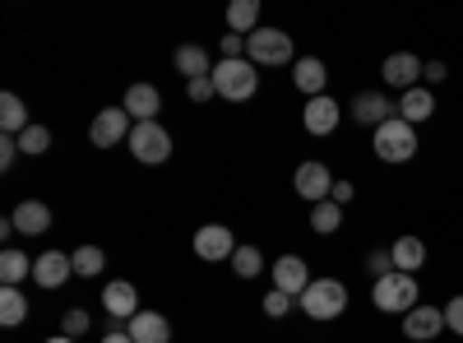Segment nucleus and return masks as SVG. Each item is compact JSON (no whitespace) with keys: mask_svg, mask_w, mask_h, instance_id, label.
<instances>
[{"mask_svg":"<svg viewBox=\"0 0 463 343\" xmlns=\"http://www.w3.org/2000/svg\"><path fill=\"white\" fill-rule=\"evenodd\" d=\"M371 148H375V158L380 163H412L417 158V126H408L403 117H390L375 135H371Z\"/></svg>","mask_w":463,"mask_h":343,"instance_id":"1","label":"nucleus"},{"mask_svg":"<svg viewBox=\"0 0 463 343\" xmlns=\"http://www.w3.org/2000/svg\"><path fill=\"white\" fill-rule=\"evenodd\" d=\"M297 307L311 316V320H338L347 311V283L343 279H311V288H306L297 297Z\"/></svg>","mask_w":463,"mask_h":343,"instance_id":"2","label":"nucleus"},{"mask_svg":"<svg viewBox=\"0 0 463 343\" xmlns=\"http://www.w3.org/2000/svg\"><path fill=\"white\" fill-rule=\"evenodd\" d=\"M246 61L250 65H297V37H288V28H255L246 37Z\"/></svg>","mask_w":463,"mask_h":343,"instance_id":"3","label":"nucleus"},{"mask_svg":"<svg viewBox=\"0 0 463 343\" xmlns=\"http://www.w3.org/2000/svg\"><path fill=\"white\" fill-rule=\"evenodd\" d=\"M417 274H384V279H375V288H371V301H375V311H384V316H408L412 307H417Z\"/></svg>","mask_w":463,"mask_h":343,"instance_id":"4","label":"nucleus"},{"mask_svg":"<svg viewBox=\"0 0 463 343\" xmlns=\"http://www.w3.org/2000/svg\"><path fill=\"white\" fill-rule=\"evenodd\" d=\"M213 89H218V98H227V102H246V98H255L260 93V74H255V65L241 56V61H218L213 65Z\"/></svg>","mask_w":463,"mask_h":343,"instance_id":"5","label":"nucleus"},{"mask_svg":"<svg viewBox=\"0 0 463 343\" xmlns=\"http://www.w3.org/2000/svg\"><path fill=\"white\" fill-rule=\"evenodd\" d=\"M126 144H130V154H135L139 163H148V167H158V163L172 158V135H167L158 121H139Z\"/></svg>","mask_w":463,"mask_h":343,"instance_id":"6","label":"nucleus"},{"mask_svg":"<svg viewBox=\"0 0 463 343\" xmlns=\"http://www.w3.org/2000/svg\"><path fill=\"white\" fill-rule=\"evenodd\" d=\"M347 111H353L357 126H366V130L375 135L390 117H399V102H390V93H380V89H366V93L353 98V107H347Z\"/></svg>","mask_w":463,"mask_h":343,"instance_id":"7","label":"nucleus"},{"mask_svg":"<svg viewBox=\"0 0 463 343\" xmlns=\"http://www.w3.org/2000/svg\"><path fill=\"white\" fill-rule=\"evenodd\" d=\"M130 111L126 107H102L98 117H93V126H89V139H93V148H111V144H121V139H130Z\"/></svg>","mask_w":463,"mask_h":343,"instance_id":"8","label":"nucleus"},{"mask_svg":"<svg viewBox=\"0 0 463 343\" xmlns=\"http://www.w3.org/2000/svg\"><path fill=\"white\" fill-rule=\"evenodd\" d=\"M421 70H427V61H421V56H412V52H394V56H384L380 80L390 84V89H399V93H408V89H417Z\"/></svg>","mask_w":463,"mask_h":343,"instance_id":"9","label":"nucleus"},{"mask_svg":"<svg viewBox=\"0 0 463 343\" xmlns=\"http://www.w3.org/2000/svg\"><path fill=\"white\" fill-rule=\"evenodd\" d=\"M440 329H449L445 325V307H431V301H417V307L403 316V334L412 343H431V338H440Z\"/></svg>","mask_w":463,"mask_h":343,"instance_id":"10","label":"nucleus"},{"mask_svg":"<svg viewBox=\"0 0 463 343\" xmlns=\"http://www.w3.org/2000/svg\"><path fill=\"white\" fill-rule=\"evenodd\" d=\"M292 186H297V195H301V200L325 205V200L334 195V172H329L325 163H301L297 176H292Z\"/></svg>","mask_w":463,"mask_h":343,"instance_id":"11","label":"nucleus"},{"mask_svg":"<svg viewBox=\"0 0 463 343\" xmlns=\"http://www.w3.org/2000/svg\"><path fill=\"white\" fill-rule=\"evenodd\" d=\"M195 255L200 260H232L237 255V237H232V227H222V223H204L200 233H195Z\"/></svg>","mask_w":463,"mask_h":343,"instance_id":"12","label":"nucleus"},{"mask_svg":"<svg viewBox=\"0 0 463 343\" xmlns=\"http://www.w3.org/2000/svg\"><path fill=\"white\" fill-rule=\"evenodd\" d=\"M102 307H107L111 320H135L139 316V288L126 283V279H111L102 288Z\"/></svg>","mask_w":463,"mask_h":343,"instance_id":"13","label":"nucleus"},{"mask_svg":"<svg viewBox=\"0 0 463 343\" xmlns=\"http://www.w3.org/2000/svg\"><path fill=\"white\" fill-rule=\"evenodd\" d=\"M70 274H74V255H65V251H43L33 260V283L37 288H61Z\"/></svg>","mask_w":463,"mask_h":343,"instance_id":"14","label":"nucleus"},{"mask_svg":"<svg viewBox=\"0 0 463 343\" xmlns=\"http://www.w3.org/2000/svg\"><path fill=\"white\" fill-rule=\"evenodd\" d=\"M292 84L306 93V102H311V98H325L329 65H325L320 56H297V65H292Z\"/></svg>","mask_w":463,"mask_h":343,"instance_id":"15","label":"nucleus"},{"mask_svg":"<svg viewBox=\"0 0 463 343\" xmlns=\"http://www.w3.org/2000/svg\"><path fill=\"white\" fill-rule=\"evenodd\" d=\"M274 288L288 292V297H301L306 288H311V270H306L301 255H279L274 260Z\"/></svg>","mask_w":463,"mask_h":343,"instance_id":"16","label":"nucleus"},{"mask_svg":"<svg viewBox=\"0 0 463 343\" xmlns=\"http://www.w3.org/2000/svg\"><path fill=\"white\" fill-rule=\"evenodd\" d=\"M301 121H306V130H311V135H334L338 121H343V107L329 93L325 98H311V102H306V111H301Z\"/></svg>","mask_w":463,"mask_h":343,"instance_id":"17","label":"nucleus"},{"mask_svg":"<svg viewBox=\"0 0 463 343\" xmlns=\"http://www.w3.org/2000/svg\"><path fill=\"white\" fill-rule=\"evenodd\" d=\"M126 111H130V121L139 126V121H153L163 111V93L153 89V84H130L126 89V102H121Z\"/></svg>","mask_w":463,"mask_h":343,"instance_id":"18","label":"nucleus"},{"mask_svg":"<svg viewBox=\"0 0 463 343\" xmlns=\"http://www.w3.org/2000/svg\"><path fill=\"white\" fill-rule=\"evenodd\" d=\"M399 117H403L408 126H421V121H431V117H436V93H431L427 84H417V89L399 93Z\"/></svg>","mask_w":463,"mask_h":343,"instance_id":"19","label":"nucleus"},{"mask_svg":"<svg viewBox=\"0 0 463 343\" xmlns=\"http://www.w3.org/2000/svg\"><path fill=\"white\" fill-rule=\"evenodd\" d=\"M126 329L135 343H172V325L163 311H139L135 320H126Z\"/></svg>","mask_w":463,"mask_h":343,"instance_id":"20","label":"nucleus"},{"mask_svg":"<svg viewBox=\"0 0 463 343\" xmlns=\"http://www.w3.org/2000/svg\"><path fill=\"white\" fill-rule=\"evenodd\" d=\"M172 65H176V74H185V84H190V80H204V74H213V61H209V52H204L200 43L176 47V52H172Z\"/></svg>","mask_w":463,"mask_h":343,"instance_id":"21","label":"nucleus"},{"mask_svg":"<svg viewBox=\"0 0 463 343\" xmlns=\"http://www.w3.org/2000/svg\"><path fill=\"white\" fill-rule=\"evenodd\" d=\"M10 218H14V227H19L24 237H43L47 227H52V205H43V200H24Z\"/></svg>","mask_w":463,"mask_h":343,"instance_id":"22","label":"nucleus"},{"mask_svg":"<svg viewBox=\"0 0 463 343\" xmlns=\"http://www.w3.org/2000/svg\"><path fill=\"white\" fill-rule=\"evenodd\" d=\"M390 260H394L399 274H417L421 264H427V242H421V237H399L390 246Z\"/></svg>","mask_w":463,"mask_h":343,"instance_id":"23","label":"nucleus"},{"mask_svg":"<svg viewBox=\"0 0 463 343\" xmlns=\"http://www.w3.org/2000/svg\"><path fill=\"white\" fill-rule=\"evenodd\" d=\"M33 121H28V107H24V98L19 93H0V130H5V135H24Z\"/></svg>","mask_w":463,"mask_h":343,"instance_id":"24","label":"nucleus"},{"mask_svg":"<svg viewBox=\"0 0 463 343\" xmlns=\"http://www.w3.org/2000/svg\"><path fill=\"white\" fill-rule=\"evenodd\" d=\"M255 28H264L260 24V0H232V5H227V33L250 37Z\"/></svg>","mask_w":463,"mask_h":343,"instance_id":"25","label":"nucleus"},{"mask_svg":"<svg viewBox=\"0 0 463 343\" xmlns=\"http://www.w3.org/2000/svg\"><path fill=\"white\" fill-rule=\"evenodd\" d=\"M24 279H33V260H28L24 251L5 246V251H0V283H5V288H19Z\"/></svg>","mask_w":463,"mask_h":343,"instance_id":"26","label":"nucleus"},{"mask_svg":"<svg viewBox=\"0 0 463 343\" xmlns=\"http://www.w3.org/2000/svg\"><path fill=\"white\" fill-rule=\"evenodd\" d=\"M24 320H28V297H24L19 288H0V325L14 329V325H24Z\"/></svg>","mask_w":463,"mask_h":343,"instance_id":"27","label":"nucleus"},{"mask_svg":"<svg viewBox=\"0 0 463 343\" xmlns=\"http://www.w3.org/2000/svg\"><path fill=\"white\" fill-rule=\"evenodd\" d=\"M311 227L320 237H334L338 227H343V205H334V200H325V205H311Z\"/></svg>","mask_w":463,"mask_h":343,"instance_id":"28","label":"nucleus"},{"mask_svg":"<svg viewBox=\"0 0 463 343\" xmlns=\"http://www.w3.org/2000/svg\"><path fill=\"white\" fill-rule=\"evenodd\" d=\"M107 270V251L102 246H80V251H74V274H80V279H98Z\"/></svg>","mask_w":463,"mask_h":343,"instance_id":"29","label":"nucleus"},{"mask_svg":"<svg viewBox=\"0 0 463 343\" xmlns=\"http://www.w3.org/2000/svg\"><path fill=\"white\" fill-rule=\"evenodd\" d=\"M47 148H52V130H47V126L33 121V126L19 135V154H28V158H43Z\"/></svg>","mask_w":463,"mask_h":343,"instance_id":"30","label":"nucleus"},{"mask_svg":"<svg viewBox=\"0 0 463 343\" xmlns=\"http://www.w3.org/2000/svg\"><path fill=\"white\" fill-rule=\"evenodd\" d=\"M232 270H237L241 279H260L264 274V255L255 246H237V255H232Z\"/></svg>","mask_w":463,"mask_h":343,"instance_id":"31","label":"nucleus"},{"mask_svg":"<svg viewBox=\"0 0 463 343\" xmlns=\"http://www.w3.org/2000/svg\"><path fill=\"white\" fill-rule=\"evenodd\" d=\"M89 325H93V320H89V311H84V307H70V311L61 316V334H70V338L89 334Z\"/></svg>","mask_w":463,"mask_h":343,"instance_id":"32","label":"nucleus"},{"mask_svg":"<svg viewBox=\"0 0 463 343\" xmlns=\"http://www.w3.org/2000/svg\"><path fill=\"white\" fill-rule=\"evenodd\" d=\"M292 307H297V297H288V292H279V288L264 297V316H269V320H283Z\"/></svg>","mask_w":463,"mask_h":343,"instance_id":"33","label":"nucleus"},{"mask_svg":"<svg viewBox=\"0 0 463 343\" xmlns=\"http://www.w3.org/2000/svg\"><path fill=\"white\" fill-rule=\"evenodd\" d=\"M366 270H371L375 279H384V274H394V260H390V246H384V251H371V255H366Z\"/></svg>","mask_w":463,"mask_h":343,"instance_id":"34","label":"nucleus"},{"mask_svg":"<svg viewBox=\"0 0 463 343\" xmlns=\"http://www.w3.org/2000/svg\"><path fill=\"white\" fill-rule=\"evenodd\" d=\"M213 93H218V89H213V74H204V80H190V84H185V98H190V102H209Z\"/></svg>","mask_w":463,"mask_h":343,"instance_id":"35","label":"nucleus"},{"mask_svg":"<svg viewBox=\"0 0 463 343\" xmlns=\"http://www.w3.org/2000/svg\"><path fill=\"white\" fill-rule=\"evenodd\" d=\"M445 325H449V334H458V338H463V292H458V297H449V307H445Z\"/></svg>","mask_w":463,"mask_h":343,"instance_id":"36","label":"nucleus"},{"mask_svg":"<svg viewBox=\"0 0 463 343\" xmlns=\"http://www.w3.org/2000/svg\"><path fill=\"white\" fill-rule=\"evenodd\" d=\"M14 158H19V139L14 135H0V172H10Z\"/></svg>","mask_w":463,"mask_h":343,"instance_id":"37","label":"nucleus"},{"mask_svg":"<svg viewBox=\"0 0 463 343\" xmlns=\"http://www.w3.org/2000/svg\"><path fill=\"white\" fill-rule=\"evenodd\" d=\"M353 195H357V186H353V181H334V195H329V200H334V205H347Z\"/></svg>","mask_w":463,"mask_h":343,"instance_id":"38","label":"nucleus"},{"mask_svg":"<svg viewBox=\"0 0 463 343\" xmlns=\"http://www.w3.org/2000/svg\"><path fill=\"white\" fill-rule=\"evenodd\" d=\"M102 343H135V338H130V329H126V325H116V320H111V325H107V334H102Z\"/></svg>","mask_w":463,"mask_h":343,"instance_id":"39","label":"nucleus"},{"mask_svg":"<svg viewBox=\"0 0 463 343\" xmlns=\"http://www.w3.org/2000/svg\"><path fill=\"white\" fill-rule=\"evenodd\" d=\"M445 74H449V70H445V61H427V70H421V80H427V84H440Z\"/></svg>","mask_w":463,"mask_h":343,"instance_id":"40","label":"nucleus"},{"mask_svg":"<svg viewBox=\"0 0 463 343\" xmlns=\"http://www.w3.org/2000/svg\"><path fill=\"white\" fill-rule=\"evenodd\" d=\"M47 343H80V338H70V334H56V338H47Z\"/></svg>","mask_w":463,"mask_h":343,"instance_id":"41","label":"nucleus"}]
</instances>
